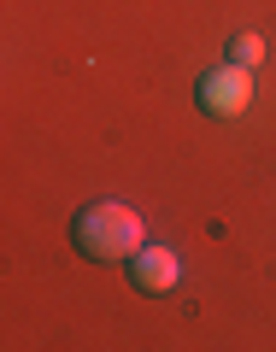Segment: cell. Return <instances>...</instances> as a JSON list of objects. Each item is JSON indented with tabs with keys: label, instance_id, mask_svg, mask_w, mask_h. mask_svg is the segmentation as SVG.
<instances>
[{
	"label": "cell",
	"instance_id": "cell-4",
	"mask_svg": "<svg viewBox=\"0 0 276 352\" xmlns=\"http://www.w3.org/2000/svg\"><path fill=\"white\" fill-rule=\"evenodd\" d=\"M229 59H235V65H247V71H253V65L264 59V41H259V36H235V41H229Z\"/></svg>",
	"mask_w": 276,
	"mask_h": 352
},
{
	"label": "cell",
	"instance_id": "cell-3",
	"mask_svg": "<svg viewBox=\"0 0 276 352\" xmlns=\"http://www.w3.org/2000/svg\"><path fill=\"white\" fill-rule=\"evenodd\" d=\"M176 276H182V264H176L171 247H141L136 258H129V282H136L141 294H171Z\"/></svg>",
	"mask_w": 276,
	"mask_h": 352
},
{
	"label": "cell",
	"instance_id": "cell-1",
	"mask_svg": "<svg viewBox=\"0 0 276 352\" xmlns=\"http://www.w3.org/2000/svg\"><path fill=\"white\" fill-rule=\"evenodd\" d=\"M71 241L88 252V258L118 264V258H136V252L147 247V229H141V217L129 212V206L94 200V206H83V212L71 217Z\"/></svg>",
	"mask_w": 276,
	"mask_h": 352
},
{
	"label": "cell",
	"instance_id": "cell-2",
	"mask_svg": "<svg viewBox=\"0 0 276 352\" xmlns=\"http://www.w3.org/2000/svg\"><path fill=\"white\" fill-rule=\"evenodd\" d=\"M253 106V71L247 65H217V71L200 76V112L206 118H241Z\"/></svg>",
	"mask_w": 276,
	"mask_h": 352
}]
</instances>
